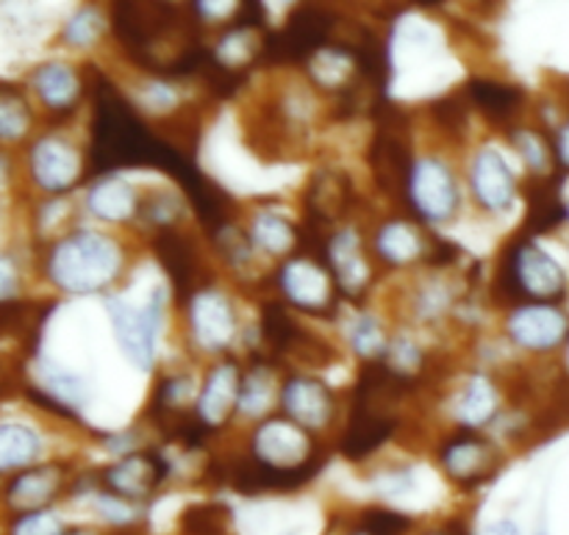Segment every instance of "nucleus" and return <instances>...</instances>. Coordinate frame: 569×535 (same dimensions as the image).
<instances>
[{
    "mask_svg": "<svg viewBox=\"0 0 569 535\" xmlns=\"http://www.w3.org/2000/svg\"><path fill=\"white\" fill-rule=\"evenodd\" d=\"M14 535H61V522L48 511H31L17 522Z\"/></svg>",
    "mask_w": 569,
    "mask_h": 535,
    "instance_id": "30",
    "label": "nucleus"
},
{
    "mask_svg": "<svg viewBox=\"0 0 569 535\" xmlns=\"http://www.w3.org/2000/svg\"><path fill=\"white\" fill-rule=\"evenodd\" d=\"M103 33H106V17L98 6H81V9L64 22V28H61V39H64V44H70V48L76 50L92 48V44L100 42Z\"/></svg>",
    "mask_w": 569,
    "mask_h": 535,
    "instance_id": "23",
    "label": "nucleus"
},
{
    "mask_svg": "<svg viewBox=\"0 0 569 535\" xmlns=\"http://www.w3.org/2000/svg\"><path fill=\"white\" fill-rule=\"evenodd\" d=\"M442 464L459 481H472V477L487 472L489 447L483 442H478V438H459V442L448 444V450L442 455Z\"/></svg>",
    "mask_w": 569,
    "mask_h": 535,
    "instance_id": "21",
    "label": "nucleus"
},
{
    "mask_svg": "<svg viewBox=\"0 0 569 535\" xmlns=\"http://www.w3.org/2000/svg\"><path fill=\"white\" fill-rule=\"evenodd\" d=\"M567 225H569V200H567Z\"/></svg>",
    "mask_w": 569,
    "mask_h": 535,
    "instance_id": "37",
    "label": "nucleus"
},
{
    "mask_svg": "<svg viewBox=\"0 0 569 535\" xmlns=\"http://www.w3.org/2000/svg\"><path fill=\"white\" fill-rule=\"evenodd\" d=\"M295 0H264V9L270 11V14H281L283 9H289Z\"/></svg>",
    "mask_w": 569,
    "mask_h": 535,
    "instance_id": "36",
    "label": "nucleus"
},
{
    "mask_svg": "<svg viewBox=\"0 0 569 535\" xmlns=\"http://www.w3.org/2000/svg\"><path fill=\"white\" fill-rule=\"evenodd\" d=\"M39 450V436L26 425H0V472L20 470V466H28L37 461Z\"/></svg>",
    "mask_w": 569,
    "mask_h": 535,
    "instance_id": "20",
    "label": "nucleus"
},
{
    "mask_svg": "<svg viewBox=\"0 0 569 535\" xmlns=\"http://www.w3.org/2000/svg\"><path fill=\"white\" fill-rule=\"evenodd\" d=\"M33 92L50 111H70L81 98V78L64 61H44L31 75Z\"/></svg>",
    "mask_w": 569,
    "mask_h": 535,
    "instance_id": "13",
    "label": "nucleus"
},
{
    "mask_svg": "<svg viewBox=\"0 0 569 535\" xmlns=\"http://www.w3.org/2000/svg\"><path fill=\"white\" fill-rule=\"evenodd\" d=\"M56 486H59V483H56L53 470H33V472H26V475L17 477V481L11 483L9 499L14 508L37 511L53 497Z\"/></svg>",
    "mask_w": 569,
    "mask_h": 535,
    "instance_id": "22",
    "label": "nucleus"
},
{
    "mask_svg": "<svg viewBox=\"0 0 569 535\" xmlns=\"http://www.w3.org/2000/svg\"><path fill=\"white\" fill-rule=\"evenodd\" d=\"M253 453L259 464L267 470L292 472L300 464H306L311 453V442L306 427L295 425L292 420H267L261 422L253 436Z\"/></svg>",
    "mask_w": 569,
    "mask_h": 535,
    "instance_id": "8",
    "label": "nucleus"
},
{
    "mask_svg": "<svg viewBox=\"0 0 569 535\" xmlns=\"http://www.w3.org/2000/svg\"><path fill=\"white\" fill-rule=\"evenodd\" d=\"M470 189L489 214H503L517 200V175L498 148H481L470 164Z\"/></svg>",
    "mask_w": 569,
    "mask_h": 535,
    "instance_id": "7",
    "label": "nucleus"
},
{
    "mask_svg": "<svg viewBox=\"0 0 569 535\" xmlns=\"http://www.w3.org/2000/svg\"><path fill=\"white\" fill-rule=\"evenodd\" d=\"M14 289H17L14 266H11L9 259H3V255H0V300L11 297V294H14Z\"/></svg>",
    "mask_w": 569,
    "mask_h": 535,
    "instance_id": "34",
    "label": "nucleus"
},
{
    "mask_svg": "<svg viewBox=\"0 0 569 535\" xmlns=\"http://www.w3.org/2000/svg\"><path fill=\"white\" fill-rule=\"evenodd\" d=\"M553 155H556V166L559 170L569 172V117L556 128L553 137Z\"/></svg>",
    "mask_w": 569,
    "mask_h": 535,
    "instance_id": "33",
    "label": "nucleus"
},
{
    "mask_svg": "<svg viewBox=\"0 0 569 535\" xmlns=\"http://www.w3.org/2000/svg\"><path fill=\"white\" fill-rule=\"evenodd\" d=\"M250 53H253V37H250V31H233L217 44V55L226 64H242Z\"/></svg>",
    "mask_w": 569,
    "mask_h": 535,
    "instance_id": "29",
    "label": "nucleus"
},
{
    "mask_svg": "<svg viewBox=\"0 0 569 535\" xmlns=\"http://www.w3.org/2000/svg\"><path fill=\"white\" fill-rule=\"evenodd\" d=\"M511 277L528 303H559L569 292V275L559 259L537 242H522L511 255Z\"/></svg>",
    "mask_w": 569,
    "mask_h": 535,
    "instance_id": "5",
    "label": "nucleus"
},
{
    "mask_svg": "<svg viewBox=\"0 0 569 535\" xmlns=\"http://www.w3.org/2000/svg\"><path fill=\"white\" fill-rule=\"evenodd\" d=\"M506 336L531 355H553L569 342V314L559 303H522L506 320Z\"/></svg>",
    "mask_w": 569,
    "mask_h": 535,
    "instance_id": "3",
    "label": "nucleus"
},
{
    "mask_svg": "<svg viewBox=\"0 0 569 535\" xmlns=\"http://www.w3.org/2000/svg\"><path fill=\"white\" fill-rule=\"evenodd\" d=\"M272 392H276V386H272V377L267 375V372H248V375L242 377V386H239L237 411L242 416H248V420H259V416L270 408Z\"/></svg>",
    "mask_w": 569,
    "mask_h": 535,
    "instance_id": "25",
    "label": "nucleus"
},
{
    "mask_svg": "<svg viewBox=\"0 0 569 535\" xmlns=\"http://www.w3.org/2000/svg\"><path fill=\"white\" fill-rule=\"evenodd\" d=\"M156 481H159L156 461L144 455H131L106 472V486L114 488L120 497H144L156 486Z\"/></svg>",
    "mask_w": 569,
    "mask_h": 535,
    "instance_id": "18",
    "label": "nucleus"
},
{
    "mask_svg": "<svg viewBox=\"0 0 569 535\" xmlns=\"http://www.w3.org/2000/svg\"><path fill=\"white\" fill-rule=\"evenodd\" d=\"M350 72V59L339 50H320V53L311 59V75L322 83V87H337L339 81H345Z\"/></svg>",
    "mask_w": 569,
    "mask_h": 535,
    "instance_id": "28",
    "label": "nucleus"
},
{
    "mask_svg": "<svg viewBox=\"0 0 569 535\" xmlns=\"http://www.w3.org/2000/svg\"><path fill=\"white\" fill-rule=\"evenodd\" d=\"M515 148L526 159V164L531 166L533 175H548L550 166L556 164L553 142H545L531 128H522V131L515 133Z\"/></svg>",
    "mask_w": 569,
    "mask_h": 535,
    "instance_id": "27",
    "label": "nucleus"
},
{
    "mask_svg": "<svg viewBox=\"0 0 569 535\" xmlns=\"http://www.w3.org/2000/svg\"><path fill=\"white\" fill-rule=\"evenodd\" d=\"M250 242L267 255H283L295 248V228L276 211H259L250 222Z\"/></svg>",
    "mask_w": 569,
    "mask_h": 535,
    "instance_id": "19",
    "label": "nucleus"
},
{
    "mask_svg": "<svg viewBox=\"0 0 569 535\" xmlns=\"http://www.w3.org/2000/svg\"><path fill=\"white\" fill-rule=\"evenodd\" d=\"M356 535H365V533H356Z\"/></svg>",
    "mask_w": 569,
    "mask_h": 535,
    "instance_id": "38",
    "label": "nucleus"
},
{
    "mask_svg": "<svg viewBox=\"0 0 569 535\" xmlns=\"http://www.w3.org/2000/svg\"><path fill=\"white\" fill-rule=\"evenodd\" d=\"M453 414L465 427L487 425L498 414V388L492 386L489 377H470L456 397Z\"/></svg>",
    "mask_w": 569,
    "mask_h": 535,
    "instance_id": "17",
    "label": "nucleus"
},
{
    "mask_svg": "<svg viewBox=\"0 0 569 535\" xmlns=\"http://www.w3.org/2000/svg\"><path fill=\"white\" fill-rule=\"evenodd\" d=\"M242 0H194V11L203 22H228L239 11Z\"/></svg>",
    "mask_w": 569,
    "mask_h": 535,
    "instance_id": "31",
    "label": "nucleus"
},
{
    "mask_svg": "<svg viewBox=\"0 0 569 535\" xmlns=\"http://www.w3.org/2000/svg\"><path fill=\"white\" fill-rule=\"evenodd\" d=\"M487 535H522L515 519H498L487 527Z\"/></svg>",
    "mask_w": 569,
    "mask_h": 535,
    "instance_id": "35",
    "label": "nucleus"
},
{
    "mask_svg": "<svg viewBox=\"0 0 569 535\" xmlns=\"http://www.w3.org/2000/svg\"><path fill=\"white\" fill-rule=\"evenodd\" d=\"M348 342L361 359H378V355L387 353V333L372 314H359L350 322Z\"/></svg>",
    "mask_w": 569,
    "mask_h": 535,
    "instance_id": "26",
    "label": "nucleus"
},
{
    "mask_svg": "<svg viewBox=\"0 0 569 535\" xmlns=\"http://www.w3.org/2000/svg\"><path fill=\"white\" fill-rule=\"evenodd\" d=\"M281 408L287 420L306 431H320L333 420V397L317 377H292L283 383Z\"/></svg>",
    "mask_w": 569,
    "mask_h": 535,
    "instance_id": "10",
    "label": "nucleus"
},
{
    "mask_svg": "<svg viewBox=\"0 0 569 535\" xmlns=\"http://www.w3.org/2000/svg\"><path fill=\"white\" fill-rule=\"evenodd\" d=\"M137 189L122 178H103L87 194V209L103 222H128L137 214Z\"/></svg>",
    "mask_w": 569,
    "mask_h": 535,
    "instance_id": "14",
    "label": "nucleus"
},
{
    "mask_svg": "<svg viewBox=\"0 0 569 535\" xmlns=\"http://www.w3.org/2000/svg\"><path fill=\"white\" fill-rule=\"evenodd\" d=\"M372 248H376L378 259L387 261V264L409 266L420 259L426 242H422V233L411 222L392 220L378 228L376 239H372Z\"/></svg>",
    "mask_w": 569,
    "mask_h": 535,
    "instance_id": "16",
    "label": "nucleus"
},
{
    "mask_svg": "<svg viewBox=\"0 0 569 535\" xmlns=\"http://www.w3.org/2000/svg\"><path fill=\"white\" fill-rule=\"evenodd\" d=\"M409 198L417 214L428 222L453 220L461 203L453 170L437 155L415 161L409 175Z\"/></svg>",
    "mask_w": 569,
    "mask_h": 535,
    "instance_id": "4",
    "label": "nucleus"
},
{
    "mask_svg": "<svg viewBox=\"0 0 569 535\" xmlns=\"http://www.w3.org/2000/svg\"><path fill=\"white\" fill-rule=\"evenodd\" d=\"M31 128V105L20 89L0 83V139H20Z\"/></svg>",
    "mask_w": 569,
    "mask_h": 535,
    "instance_id": "24",
    "label": "nucleus"
},
{
    "mask_svg": "<svg viewBox=\"0 0 569 535\" xmlns=\"http://www.w3.org/2000/svg\"><path fill=\"white\" fill-rule=\"evenodd\" d=\"M328 261L333 266V275L348 292H359L370 281V264L361 253V239L353 228L337 233L328 244Z\"/></svg>",
    "mask_w": 569,
    "mask_h": 535,
    "instance_id": "15",
    "label": "nucleus"
},
{
    "mask_svg": "<svg viewBox=\"0 0 569 535\" xmlns=\"http://www.w3.org/2000/svg\"><path fill=\"white\" fill-rule=\"evenodd\" d=\"M106 314H109L117 347L126 355L128 364L137 366L139 372L153 370L167 320L164 289H153L142 305L128 303L126 297L106 300Z\"/></svg>",
    "mask_w": 569,
    "mask_h": 535,
    "instance_id": "2",
    "label": "nucleus"
},
{
    "mask_svg": "<svg viewBox=\"0 0 569 535\" xmlns=\"http://www.w3.org/2000/svg\"><path fill=\"white\" fill-rule=\"evenodd\" d=\"M242 375L233 364H217L198 392V416L206 425H222L239 403Z\"/></svg>",
    "mask_w": 569,
    "mask_h": 535,
    "instance_id": "12",
    "label": "nucleus"
},
{
    "mask_svg": "<svg viewBox=\"0 0 569 535\" xmlns=\"http://www.w3.org/2000/svg\"><path fill=\"white\" fill-rule=\"evenodd\" d=\"M31 175L44 192H67L81 178V153L61 137H42L31 150Z\"/></svg>",
    "mask_w": 569,
    "mask_h": 535,
    "instance_id": "9",
    "label": "nucleus"
},
{
    "mask_svg": "<svg viewBox=\"0 0 569 535\" xmlns=\"http://www.w3.org/2000/svg\"><path fill=\"white\" fill-rule=\"evenodd\" d=\"M98 508H100V514H103L109 522H120V525H122V522L133 519L131 505H126L122 499H117V497H100Z\"/></svg>",
    "mask_w": 569,
    "mask_h": 535,
    "instance_id": "32",
    "label": "nucleus"
},
{
    "mask_svg": "<svg viewBox=\"0 0 569 535\" xmlns=\"http://www.w3.org/2000/svg\"><path fill=\"white\" fill-rule=\"evenodd\" d=\"M281 283L283 297L292 305L306 311H322L328 309L333 297V281L320 264L309 259H292L281 266Z\"/></svg>",
    "mask_w": 569,
    "mask_h": 535,
    "instance_id": "11",
    "label": "nucleus"
},
{
    "mask_svg": "<svg viewBox=\"0 0 569 535\" xmlns=\"http://www.w3.org/2000/svg\"><path fill=\"white\" fill-rule=\"evenodd\" d=\"M126 253L111 236L94 231L61 239L48 259L50 281L70 294H94L117 281Z\"/></svg>",
    "mask_w": 569,
    "mask_h": 535,
    "instance_id": "1",
    "label": "nucleus"
},
{
    "mask_svg": "<svg viewBox=\"0 0 569 535\" xmlns=\"http://www.w3.org/2000/svg\"><path fill=\"white\" fill-rule=\"evenodd\" d=\"M189 333L203 353H222L237 339V309L217 289H200L189 303Z\"/></svg>",
    "mask_w": 569,
    "mask_h": 535,
    "instance_id": "6",
    "label": "nucleus"
}]
</instances>
